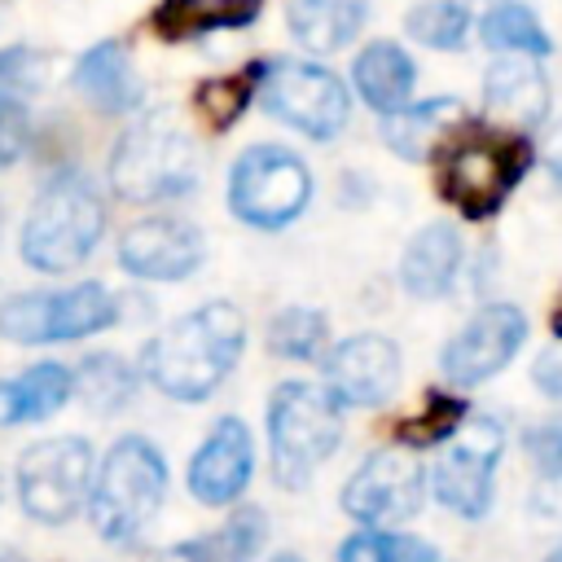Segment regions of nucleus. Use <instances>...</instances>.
<instances>
[{"label":"nucleus","instance_id":"obj_13","mask_svg":"<svg viewBox=\"0 0 562 562\" xmlns=\"http://www.w3.org/2000/svg\"><path fill=\"white\" fill-rule=\"evenodd\" d=\"M342 509L364 527H386L422 509V465L404 448H382L356 465L342 487Z\"/></svg>","mask_w":562,"mask_h":562},{"label":"nucleus","instance_id":"obj_14","mask_svg":"<svg viewBox=\"0 0 562 562\" xmlns=\"http://www.w3.org/2000/svg\"><path fill=\"white\" fill-rule=\"evenodd\" d=\"M400 386V347L386 334H351L325 360V391L338 404L373 408Z\"/></svg>","mask_w":562,"mask_h":562},{"label":"nucleus","instance_id":"obj_40","mask_svg":"<svg viewBox=\"0 0 562 562\" xmlns=\"http://www.w3.org/2000/svg\"><path fill=\"white\" fill-rule=\"evenodd\" d=\"M0 220H4V215H0Z\"/></svg>","mask_w":562,"mask_h":562},{"label":"nucleus","instance_id":"obj_7","mask_svg":"<svg viewBox=\"0 0 562 562\" xmlns=\"http://www.w3.org/2000/svg\"><path fill=\"white\" fill-rule=\"evenodd\" d=\"M92 479H97L92 448L79 435L40 439L18 457V501L26 518L48 527H61L83 509Z\"/></svg>","mask_w":562,"mask_h":562},{"label":"nucleus","instance_id":"obj_29","mask_svg":"<svg viewBox=\"0 0 562 562\" xmlns=\"http://www.w3.org/2000/svg\"><path fill=\"white\" fill-rule=\"evenodd\" d=\"M404 31L426 48H461L470 31V13L461 0H422L408 9Z\"/></svg>","mask_w":562,"mask_h":562},{"label":"nucleus","instance_id":"obj_26","mask_svg":"<svg viewBox=\"0 0 562 562\" xmlns=\"http://www.w3.org/2000/svg\"><path fill=\"white\" fill-rule=\"evenodd\" d=\"M263 0H167L158 9V26L167 35H202V31H224V26H246L255 22Z\"/></svg>","mask_w":562,"mask_h":562},{"label":"nucleus","instance_id":"obj_6","mask_svg":"<svg viewBox=\"0 0 562 562\" xmlns=\"http://www.w3.org/2000/svg\"><path fill=\"white\" fill-rule=\"evenodd\" d=\"M312 171L281 145H250L228 171V211L250 228H285L307 211Z\"/></svg>","mask_w":562,"mask_h":562},{"label":"nucleus","instance_id":"obj_8","mask_svg":"<svg viewBox=\"0 0 562 562\" xmlns=\"http://www.w3.org/2000/svg\"><path fill=\"white\" fill-rule=\"evenodd\" d=\"M119 321V299L97 285H70V290H48V294H13L0 307V334L9 342H70L83 334H101Z\"/></svg>","mask_w":562,"mask_h":562},{"label":"nucleus","instance_id":"obj_36","mask_svg":"<svg viewBox=\"0 0 562 562\" xmlns=\"http://www.w3.org/2000/svg\"><path fill=\"white\" fill-rule=\"evenodd\" d=\"M536 518H562V474H549L531 496Z\"/></svg>","mask_w":562,"mask_h":562},{"label":"nucleus","instance_id":"obj_4","mask_svg":"<svg viewBox=\"0 0 562 562\" xmlns=\"http://www.w3.org/2000/svg\"><path fill=\"white\" fill-rule=\"evenodd\" d=\"M342 435L338 400L312 382H281L268 404V448L281 487H303L321 461L334 457Z\"/></svg>","mask_w":562,"mask_h":562},{"label":"nucleus","instance_id":"obj_25","mask_svg":"<svg viewBox=\"0 0 562 562\" xmlns=\"http://www.w3.org/2000/svg\"><path fill=\"white\" fill-rule=\"evenodd\" d=\"M479 31H483V44L496 48V53H505V57H531V61H540L553 48L549 31L540 26V18L522 0H496L483 13V26Z\"/></svg>","mask_w":562,"mask_h":562},{"label":"nucleus","instance_id":"obj_33","mask_svg":"<svg viewBox=\"0 0 562 562\" xmlns=\"http://www.w3.org/2000/svg\"><path fill=\"white\" fill-rule=\"evenodd\" d=\"M527 452H531V461L540 465L544 479L562 474V413H553V417H544L527 430Z\"/></svg>","mask_w":562,"mask_h":562},{"label":"nucleus","instance_id":"obj_22","mask_svg":"<svg viewBox=\"0 0 562 562\" xmlns=\"http://www.w3.org/2000/svg\"><path fill=\"white\" fill-rule=\"evenodd\" d=\"M351 79H356L364 105H373V110H382V114H395V110L408 105L417 70H413V57H408L400 44H391V40H373V44L356 57Z\"/></svg>","mask_w":562,"mask_h":562},{"label":"nucleus","instance_id":"obj_3","mask_svg":"<svg viewBox=\"0 0 562 562\" xmlns=\"http://www.w3.org/2000/svg\"><path fill=\"white\" fill-rule=\"evenodd\" d=\"M101 228H105L101 198L92 193V184L83 176L66 171L53 184H44V193L26 211L22 259L35 272H70L97 250Z\"/></svg>","mask_w":562,"mask_h":562},{"label":"nucleus","instance_id":"obj_23","mask_svg":"<svg viewBox=\"0 0 562 562\" xmlns=\"http://www.w3.org/2000/svg\"><path fill=\"white\" fill-rule=\"evenodd\" d=\"M263 536H268L263 514L259 509H237L215 531L193 536V540H180V544L162 549L154 562H250L259 553Z\"/></svg>","mask_w":562,"mask_h":562},{"label":"nucleus","instance_id":"obj_37","mask_svg":"<svg viewBox=\"0 0 562 562\" xmlns=\"http://www.w3.org/2000/svg\"><path fill=\"white\" fill-rule=\"evenodd\" d=\"M544 162H549V167L562 176V123H558V127L544 136Z\"/></svg>","mask_w":562,"mask_h":562},{"label":"nucleus","instance_id":"obj_19","mask_svg":"<svg viewBox=\"0 0 562 562\" xmlns=\"http://www.w3.org/2000/svg\"><path fill=\"white\" fill-rule=\"evenodd\" d=\"M461 123H465V105L457 97H435V101H417V105L386 114L382 140L391 145V154L408 162H426Z\"/></svg>","mask_w":562,"mask_h":562},{"label":"nucleus","instance_id":"obj_30","mask_svg":"<svg viewBox=\"0 0 562 562\" xmlns=\"http://www.w3.org/2000/svg\"><path fill=\"white\" fill-rule=\"evenodd\" d=\"M338 562H439L435 544L417 540V536H395L382 527H364L356 536L342 540Z\"/></svg>","mask_w":562,"mask_h":562},{"label":"nucleus","instance_id":"obj_5","mask_svg":"<svg viewBox=\"0 0 562 562\" xmlns=\"http://www.w3.org/2000/svg\"><path fill=\"white\" fill-rule=\"evenodd\" d=\"M110 184L127 202H167L198 184V145L167 119L132 123L110 154Z\"/></svg>","mask_w":562,"mask_h":562},{"label":"nucleus","instance_id":"obj_31","mask_svg":"<svg viewBox=\"0 0 562 562\" xmlns=\"http://www.w3.org/2000/svg\"><path fill=\"white\" fill-rule=\"evenodd\" d=\"M44 79V57L31 48H4L0 53V105H18V97H31Z\"/></svg>","mask_w":562,"mask_h":562},{"label":"nucleus","instance_id":"obj_24","mask_svg":"<svg viewBox=\"0 0 562 562\" xmlns=\"http://www.w3.org/2000/svg\"><path fill=\"white\" fill-rule=\"evenodd\" d=\"M364 18H369V0H294L290 35L307 53H334L356 40Z\"/></svg>","mask_w":562,"mask_h":562},{"label":"nucleus","instance_id":"obj_20","mask_svg":"<svg viewBox=\"0 0 562 562\" xmlns=\"http://www.w3.org/2000/svg\"><path fill=\"white\" fill-rule=\"evenodd\" d=\"M461 272V237L448 224H426L400 255V281L413 299H439Z\"/></svg>","mask_w":562,"mask_h":562},{"label":"nucleus","instance_id":"obj_9","mask_svg":"<svg viewBox=\"0 0 562 562\" xmlns=\"http://www.w3.org/2000/svg\"><path fill=\"white\" fill-rule=\"evenodd\" d=\"M259 105L312 140H334L347 127L351 101L334 70L312 61H268L259 70Z\"/></svg>","mask_w":562,"mask_h":562},{"label":"nucleus","instance_id":"obj_12","mask_svg":"<svg viewBox=\"0 0 562 562\" xmlns=\"http://www.w3.org/2000/svg\"><path fill=\"white\" fill-rule=\"evenodd\" d=\"M522 338H527V316L514 303H487L448 338L439 369L457 386H479L518 356Z\"/></svg>","mask_w":562,"mask_h":562},{"label":"nucleus","instance_id":"obj_21","mask_svg":"<svg viewBox=\"0 0 562 562\" xmlns=\"http://www.w3.org/2000/svg\"><path fill=\"white\" fill-rule=\"evenodd\" d=\"M75 395V373L57 360L31 364L18 378L0 382V426H26L53 417L66 400Z\"/></svg>","mask_w":562,"mask_h":562},{"label":"nucleus","instance_id":"obj_15","mask_svg":"<svg viewBox=\"0 0 562 562\" xmlns=\"http://www.w3.org/2000/svg\"><path fill=\"white\" fill-rule=\"evenodd\" d=\"M202 255H206L202 233L184 220H171V215L140 220L119 241L123 272H132L140 281H184L189 272H198Z\"/></svg>","mask_w":562,"mask_h":562},{"label":"nucleus","instance_id":"obj_17","mask_svg":"<svg viewBox=\"0 0 562 562\" xmlns=\"http://www.w3.org/2000/svg\"><path fill=\"white\" fill-rule=\"evenodd\" d=\"M483 110L505 127H540L549 114V83L531 57H501L483 79Z\"/></svg>","mask_w":562,"mask_h":562},{"label":"nucleus","instance_id":"obj_27","mask_svg":"<svg viewBox=\"0 0 562 562\" xmlns=\"http://www.w3.org/2000/svg\"><path fill=\"white\" fill-rule=\"evenodd\" d=\"M75 391H79V400H83V408H92V413H114V408H123L127 400H132V391H136V373H132V364L123 360V356H110V351H97V356H88L83 364H79V373H75Z\"/></svg>","mask_w":562,"mask_h":562},{"label":"nucleus","instance_id":"obj_35","mask_svg":"<svg viewBox=\"0 0 562 562\" xmlns=\"http://www.w3.org/2000/svg\"><path fill=\"white\" fill-rule=\"evenodd\" d=\"M531 378H536V386H540L544 395L562 400V338H553V342H549V347L536 356Z\"/></svg>","mask_w":562,"mask_h":562},{"label":"nucleus","instance_id":"obj_38","mask_svg":"<svg viewBox=\"0 0 562 562\" xmlns=\"http://www.w3.org/2000/svg\"><path fill=\"white\" fill-rule=\"evenodd\" d=\"M544 562H562V544H558V549H553V553H549Z\"/></svg>","mask_w":562,"mask_h":562},{"label":"nucleus","instance_id":"obj_16","mask_svg":"<svg viewBox=\"0 0 562 562\" xmlns=\"http://www.w3.org/2000/svg\"><path fill=\"white\" fill-rule=\"evenodd\" d=\"M250 470H255V443L246 422L220 417L202 439V448L189 457V492L202 505H228L246 492Z\"/></svg>","mask_w":562,"mask_h":562},{"label":"nucleus","instance_id":"obj_18","mask_svg":"<svg viewBox=\"0 0 562 562\" xmlns=\"http://www.w3.org/2000/svg\"><path fill=\"white\" fill-rule=\"evenodd\" d=\"M75 88H79L83 101H92V105L105 110V114H127V110H136L140 97H145V92H140V75H136V66H132L127 48L114 44V40L92 44V48L75 61Z\"/></svg>","mask_w":562,"mask_h":562},{"label":"nucleus","instance_id":"obj_2","mask_svg":"<svg viewBox=\"0 0 562 562\" xmlns=\"http://www.w3.org/2000/svg\"><path fill=\"white\" fill-rule=\"evenodd\" d=\"M162 492H167L162 452L140 435L119 439L92 479L88 509H92L97 536L110 544H136L154 522V514L162 509Z\"/></svg>","mask_w":562,"mask_h":562},{"label":"nucleus","instance_id":"obj_28","mask_svg":"<svg viewBox=\"0 0 562 562\" xmlns=\"http://www.w3.org/2000/svg\"><path fill=\"white\" fill-rule=\"evenodd\" d=\"M329 342V325L316 307H285L268 325V347L285 360H316Z\"/></svg>","mask_w":562,"mask_h":562},{"label":"nucleus","instance_id":"obj_32","mask_svg":"<svg viewBox=\"0 0 562 562\" xmlns=\"http://www.w3.org/2000/svg\"><path fill=\"white\" fill-rule=\"evenodd\" d=\"M246 97H250V88H246L241 79H211V83L198 88V110H202L215 127H228V123L241 114Z\"/></svg>","mask_w":562,"mask_h":562},{"label":"nucleus","instance_id":"obj_1","mask_svg":"<svg viewBox=\"0 0 562 562\" xmlns=\"http://www.w3.org/2000/svg\"><path fill=\"white\" fill-rule=\"evenodd\" d=\"M241 347H246V316L233 303L215 299L184 312L145 347V378L162 395L198 404L233 373Z\"/></svg>","mask_w":562,"mask_h":562},{"label":"nucleus","instance_id":"obj_34","mask_svg":"<svg viewBox=\"0 0 562 562\" xmlns=\"http://www.w3.org/2000/svg\"><path fill=\"white\" fill-rule=\"evenodd\" d=\"M26 145V114L18 105H0V171L22 154Z\"/></svg>","mask_w":562,"mask_h":562},{"label":"nucleus","instance_id":"obj_10","mask_svg":"<svg viewBox=\"0 0 562 562\" xmlns=\"http://www.w3.org/2000/svg\"><path fill=\"white\" fill-rule=\"evenodd\" d=\"M505 452V430L492 417H465L430 461V492L461 518H483L492 505V470Z\"/></svg>","mask_w":562,"mask_h":562},{"label":"nucleus","instance_id":"obj_11","mask_svg":"<svg viewBox=\"0 0 562 562\" xmlns=\"http://www.w3.org/2000/svg\"><path fill=\"white\" fill-rule=\"evenodd\" d=\"M518 171H522V158H518V149H509V140L465 136V140L448 145L443 167H439V189L452 206H461L465 215L479 220L505 202Z\"/></svg>","mask_w":562,"mask_h":562},{"label":"nucleus","instance_id":"obj_39","mask_svg":"<svg viewBox=\"0 0 562 562\" xmlns=\"http://www.w3.org/2000/svg\"><path fill=\"white\" fill-rule=\"evenodd\" d=\"M272 562H299V558H294V553H281V558H272Z\"/></svg>","mask_w":562,"mask_h":562}]
</instances>
